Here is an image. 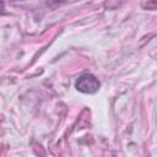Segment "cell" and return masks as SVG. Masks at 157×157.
Wrapping results in <instances>:
<instances>
[{
  "instance_id": "obj_1",
  "label": "cell",
  "mask_w": 157,
  "mask_h": 157,
  "mask_svg": "<svg viewBox=\"0 0 157 157\" xmlns=\"http://www.w3.org/2000/svg\"><path fill=\"white\" fill-rule=\"evenodd\" d=\"M75 87L81 93L93 94L99 90L101 82L94 75L87 72V74H82L81 76L77 77V80L75 82Z\"/></svg>"
},
{
  "instance_id": "obj_2",
  "label": "cell",
  "mask_w": 157,
  "mask_h": 157,
  "mask_svg": "<svg viewBox=\"0 0 157 157\" xmlns=\"http://www.w3.org/2000/svg\"><path fill=\"white\" fill-rule=\"evenodd\" d=\"M66 1H67V0H45V4H47V6H49V7H55V6L61 5V4L66 2Z\"/></svg>"
},
{
  "instance_id": "obj_3",
  "label": "cell",
  "mask_w": 157,
  "mask_h": 157,
  "mask_svg": "<svg viewBox=\"0 0 157 157\" xmlns=\"http://www.w3.org/2000/svg\"><path fill=\"white\" fill-rule=\"evenodd\" d=\"M5 13V2L2 0H0V15Z\"/></svg>"
},
{
  "instance_id": "obj_4",
  "label": "cell",
  "mask_w": 157,
  "mask_h": 157,
  "mask_svg": "<svg viewBox=\"0 0 157 157\" xmlns=\"http://www.w3.org/2000/svg\"><path fill=\"white\" fill-rule=\"evenodd\" d=\"M11 1H22V0H11Z\"/></svg>"
}]
</instances>
